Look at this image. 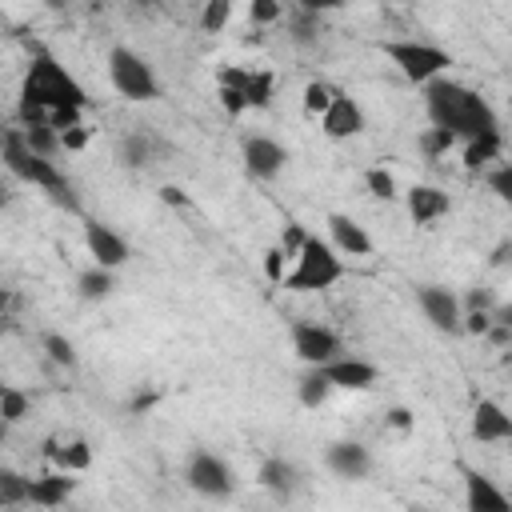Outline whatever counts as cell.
<instances>
[{
    "label": "cell",
    "mask_w": 512,
    "mask_h": 512,
    "mask_svg": "<svg viewBox=\"0 0 512 512\" xmlns=\"http://www.w3.org/2000/svg\"><path fill=\"white\" fill-rule=\"evenodd\" d=\"M424 112H428L432 128L452 132L460 144L476 140L484 132H500L496 108L476 88H468L452 76H436L432 84H424Z\"/></svg>",
    "instance_id": "6da1fadb"
},
{
    "label": "cell",
    "mask_w": 512,
    "mask_h": 512,
    "mask_svg": "<svg viewBox=\"0 0 512 512\" xmlns=\"http://www.w3.org/2000/svg\"><path fill=\"white\" fill-rule=\"evenodd\" d=\"M68 108H88L84 84L52 52L36 48L28 76H24V88H20V120L32 124V120H48V116L68 112Z\"/></svg>",
    "instance_id": "7a4b0ae2"
},
{
    "label": "cell",
    "mask_w": 512,
    "mask_h": 512,
    "mask_svg": "<svg viewBox=\"0 0 512 512\" xmlns=\"http://www.w3.org/2000/svg\"><path fill=\"white\" fill-rule=\"evenodd\" d=\"M4 168H8L16 180L40 188V192H44L52 204H60L64 212H80V200H76L68 176L52 164V156H40V152L24 140V128H8V132H4Z\"/></svg>",
    "instance_id": "3957f363"
},
{
    "label": "cell",
    "mask_w": 512,
    "mask_h": 512,
    "mask_svg": "<svg viewBox=\"0 0 512 512\" xmlns=\"http://www.w3.org/2000/svg\"><path fill=\"white\" fill-rule=\"evenodd\" d=\"M340 280H344V260L332 248V240L324 244L320 236H308L304 248L296 252V260H292L288 276H284V288L288 292H328Z\"/></svg>",
    "instance_id": "277c9868"
},
{
    "label": "cell",
    "mask_w": 512,
    "mask_h": 512,
    "mask_svg": "<svg viewBox=\"0 0 512 512\" xmlns=\"http://www.w3.org/2000/svg\"><path fill=\"white\" fill-rule=\"evenodd\" d=\"M380 52L396 64V72L408 80V84H432L436 76H444L452 68V52L432 44V40H384Z\"/></svg>",
    "instance_id": "5b68a950"
},
{
    "label": "cell",
    "mask_w": 512,
    "mask_h": 512,
    "mask_svg": "<svg viewBox=\"0 0 512 512\" xmlns=\"http://www.w3.org/2000/svg\"><path fill=\"white\" fill-rule=\"evenodd\" d=\"M108 84L116 88V96H124L132 104L160 100V80H156L152 64L136 48H128V44H116L108 52Z\"/></svg>",
    "instance_id": "8992f818"
},
{
    "label": "cell",
    "mask_w": 512,
    "mask_h": 512,
    "mask_svg": "<svg viewBox=\"0 0 512 512\" xmlns=\"http://www.w3.org/2000/svg\"><path fill=\"white\" fill-rule=\"evenodd\" d=\"M184 476H188L192 492H200V496H208V500H228V496L236 492V472H232V464H228L224 456H216V452H192Z\"/></svg>",
    "instance_id": "52a82bcc"
},
{
    "label": "cell",
    "mask_w": 512,
    "mask_h": 512,
    "mask_svg": "<svg viewBox=\"0 0 512 512\" xmlns=\"http://www.w3.org/2000/svg\"><path fill=\"white\" fill-rule=\"evenodd\" d=\"M288 336H292V352H296L304 364H328V360L344 356V344H340V336H336L328 324L292 320V324H288Z\"/></svg>",
    "instance_id": "ba28073f"
},
{
    "label": "cell",
    "mask_w": 512,
    "mask_h": 512,
    "mask_svg": "<svg viewBox=\"0 0 512 512\" xmlns=\"http://www.w3.org/2000/svg\"><path fill=\"white\" fill-rule=\"evenodd\" d=\"M416 304L424 312V320L440 332H464V308H460V296L444 284H420L416 288Z\"/></svg>",
    "instance_id": "9c48e42d"
},
{
    "label": "cell",
    "mask_w": 512,
    "mask_h": 512,
    "mask_svg": "<svg viewBox=\"0 0 512 512\" xmlns=\"http://www.w3.org/2000/svg\"><path fill=\"white\" fill-rule=\"evenodd\" d=\"M240 160H244V172L252 180H276L284 168H288V148L264 132L256 136H244V148H240Z\"/></svg>",
    "instance_id": "30bf717a"
},
{
    "label": "cell",
    "mask_w": 512,
    "mask_h": 512,
    "mask_svg": "<svg viewBox=\"0 0 512 512\" xmlns=\"http://www.w3.org/2000/svg\"><path fill=\"white\" fill-rule=\"evenodd\" d=\"M84 248H88V256H92V264H104V268H124V264L132 260L128 240H124L116 228L100 224V220H88V224H84Z\"/></svg>",
    "instance_id": "8fae6325"
},
{
    "label": "cell",
    "mask_w": 512,
    "mask_h": 512,
    "mask_svg": "<svg viewBox=\"0 0 512 512\" xmlns=\"http://www.w3.org/2000/svg\"><path fill=\"white\" fill-rule=\"evenodd\" d=\"M368 128V120H364V108L348 96V92H336V100L324 108V116H320V132L328 136V140H352V136H360Z\"/></svg>",
    "instance_id": "7c38bea8"
},
{
    "label": "cell",
    "mask_w": 512,
    "mask_h": 512,
    "mask_svg": "<svg viewBox=\"0 0 512 512\" xmlns=\"http://www.w3.org/2000/svg\"><path fill=\"white\" fill-rule=\"evenodd\" d=\"M220 84H236L248 100V112L252 108H272V96H276V76L268 68H224L220 72Z\"/></svg>",
    "instance_id": "4fadbf2b"
},
{
    "label": "cell",
    "mask_w": 512,
    "mask_h": 512,
    "mask_svg": "<svg viewBox=\"0 0 512 512\" xmlns=\"http://www.w3.org/2000/svg\"><path fill=\"white\" fill-rule=\"evenodd\" d=\"M468 432H472V440H480V444H508V440H512V416H508L504 404H496V400H476V404H472Z\"/></svg>",
    "instance_id": "5bb4252c"
},
{
    "label": "cell",
    "mask_w": 512,
    "mask_h": 512,
    "mask_svg": "<svg viewBox=\"0 0 512 512\" xmlns=\"http://www.w3.org/2000/svg\"><path fill=\"white\" fill-rule=\"evenodd\" d=\"M324 464H328V472L340 476V480H364V476L372 472V452H368L360 440H336V444H328Z\"/></svg>",
    "instance_id": "9a60e30c"
},
{
    "label": "cell",
    "mask_w": 512,
    "mask_h": 512,
    "mask_svg": "<svg viewBox=\"0 0 512 512\" xmlns=\"http://www.w3.org/2000/svg\"><path fill=\"white\" fill-rule=\"evenodd\" d=\"M404 208H408L412 224H436L440 216H448L452 196L444 188H436V184H412L404 192Z\"/></svg>",
    "instance_id": "2e32d148"
},
{
    "label": "cell",
    "mask_w": 512,
    "mask_h": 512,
    "mask_svg": "<svg viewBox=\"0 0 512 512\" xmlns=\"http://www.w3.org/2000/svg\"><path fill=\"white\" fill-rule=\"evenodd\" d=\"M324 372H328V380H332L336 388H344V392H368V388L380 380V368L368 364V360H360V356H336V360L324 364Z\"/></svg>",
    "instance_id": "e0dca14e"
},
{
    "label": "cell",
    "mask_w": 512,
    "mask_h": 512,
    "mask_svg": "<svg viewBox=\"0 0 512 512\" xmlns=\"http://www.w3.org/2000/svg\"><path fill=\"white\" fill-rule=\"evenodd\" d=\"M324 224H328V240L340 256H372V236L364 232L360 220H352L344 212H332Z\"/></svg>",
    "instance_id": "ac0fdd59"
},
{
    "label": "cell",
    "mask_w": 512,
    "mask_h": 512,
    "mask_svg": "<svg viewBox=\"0 0 512 512\" xmlns=\"http://www.w3.org/2000/svg\"><path fill=\"white\" fill-rule=\"evenodd\" d=\"M464 504H468V512H508L512 508L508 492H500L496 480H488L476 468H464Z\"/></svg>",
    "instance_id": "d6986e66"
},
{
    "label": "cell",
    "mask_w": 512,
    "mask_h": 512,
    "mask_svg": "<svg viewBox=\"0 0 512 512\" xmlns=\"http://www.w3.org/2000/svg\"><path fill=\"white\" fill-rule=\"evenodd\" d=\"M76 472H64V468H52V472H44V476H36L32 484H28V504H36V508H60L72 492H76V480H72Z\"/></svg>",
    "instance_id": "ffe728a7"
},
{
    "label": "cell",
    "mask_w": 512,
    "mask_h": 512,
    "mask_svg": "<svg viewBox=\"0 0 512 512\" xmlns=\"http://www.w3.org/2000/svg\"><path fill=\"white\" fill-rule=\"evenodd\" d=\"M256 480H260V488H268L272 496L288 500V496L296 492V484H300V472H296V464H288L284 456H268V460L260 464Z\"/></svg>",
    "instance_id": "44dd1931"
},
{
    "label": "cell",
    "mask_w": 512,
    "mask_h": 512,
    "mask_svg": "<svg viewBox=\"0 0 512 512\" xmlns=\"http://www.w3.org/2000/svg\"><path fill=\"white\" fill-rule=\"evenodd\" d=\"M500 152H504V136H500V132H484V136L460 144V156H464V168H468V172L492 168V164L500 160Z\"/></svg>",
    "instance_id": "7402d4cb"
},
{
    "label": "cell",
    "mask_w": 512,
    "mask_h": 512,
    "mask_svg": "<svg viewBox=\"0 0 512 512\" xmlns=\"http://www.w3.org/2000/svg\"><path fill=\"white\" fill-rule=\"evenodd\" d=\"M332 392H336V384L328 380L324 364H308V368L300 372V380H296V400H300L304 408H324Z\"/></svg>",
    "instance_id": "603a6c76"
},
{
    "label": "cell",
    "mask_w": 512,
    "mask_h": 512,
    "mask_svg": "<svg viewBox=\"0 0 512 512\" xmlns=\"http://www.w3.org/2000/svg\"><path fill=\"white\" fill-rule=\"evenodd\" d=\"M116 292V268H104V264H88L80 276H76V296L80 300H108Z\"/></svg>",
    "instance_id": "cb8c5ba5"
},
{
    "label": "cell",
    "mask_w": 512,
    "mask_h": 512,
    "mask_svg": "<svg viewBox=\"0 0 512 512\" xmlns=\"http://www.w3.org/2000/svg\"><path fill=\"white\" fill-rule=\"evenodd\" d=\"M48 460L64 472H88L92 468V444L88 440H64V444L48 440Z\"/></svg>",
    "instance_id": "d4e9b609"
},
{
    "label": "cell",
    "mask_w": 512,
    "mask_h": 512,
    "mask_svg": "<svg viewBox=\"0 0 512 512\" xmlns=\"http://www.w3.org/2000/svg\"><path fill=\"white\" fill-rule=\"evenodd\" d=\"M24 128V140L40 152V156H56L64 144H60V132L48 124V120H32V124H20Z\"/></svg>",
    "instance_id": "484cf974"
},
{
    "label": "cell",
    "mask_w": 512,
    "mask_h": 512,
    "mask_svg": "<svg viewBox=\"0 0 512 512\" xmlns=\"http://www.w3.org/2000/svg\"><path fill=\"white\" fill-rule=\"evenodd\" d=\"M28 408H32L28 392H20V388H12V384H4V388H0V420H4V428L20 424V420L28 416Z\"/></svg>",
    "instance_id": "4316f807"
},
{
    "label": "cell",
    "mask_w": 512,
    "mask_h": 512,
    "mask_svg": "<svg viewBox=\"0 0 512 512\" xmlns=\"http://www.w3.org/2000/svg\"><path fill=\"white\" fill-rule=\"evenodd\" d=\"M28 476L12 472V468H0V508H16V504H28Z\"/></svg>",
    "instance_id": "83f0119b"
},
{
    "label": "cell",
    "mask_w": 512,
    "mask_h": 512,
    "mask_svg": "<svg viewBox=\"0 0 512 512\" xmlns=\"http://www.w3.org/2000/svg\"><path fill=\"white\" fill-rule=\"evenodd\" d=\"M40 348L48 352L52 364H60V368H76V344H72L68 336H60V332H44V336H40Z\"/></svg>",
    "instance_id": "f1b7e54d"
},
{
    "label": "cell",
    "mask_w": 512,
    "mask_h": 512,
    "mask_svg": "<svg viewBox=\"0 0 512 512\" xmlns=\"http://www.w3.org/2000/svg\"><path fill=\"white\" fill-rule=\"evenodd\" d=\"M232 0H204V8H200V28L212 36V32H224L228 28V20H232Z\"/></svg>",
    "instance_id": "f546056e"
},
{
    "label": "cell",
    "mask_w": 512,
    "mask_h": 512,
    "mask_svg": "<svg viewBox=\"0 0 512 512\" xmlns=\"http://www.w3.org/2000/svg\"><path fill=\"white\" fill-rule=\"evenodd\" d=\"M484 184H488V192H492L496 200L512 204V160H500V164L484 168Z\"/></svg>",
    "instance_id": "4dcf8cb0"
},
{
    "label": "cell",
    "mask_w": 512,
    "mask_h": 512,
    "mask_svg": "<svg viewBox=\"0 0 512 512\" xmlns=\"http://www.w3.org/2000/svg\"><path fill=\"white\" fill-rule=\"evenodd\" d=\"M364 188H368L376 200H396V196H400L396 176H392L384 164H376V168H368V172H364Z\"/></svg>",
    "instance_id": "1f68e13d"
},
{
    "label": "cell",
    "mask_w": 512,
    "mask_h": 512,
    "mask_svg": "<svg viewBox=\"0 0 512 512\" xmlns=\"http://www.w3.org/2000/svg\"><path fill=\"white\" fill-rule=\"evenodd\" d=\"M336 92H340V88H332L328 80H308V88H304V108H308L312 116H324V108L336 100Z\"/></svg>",
    "instance_id": "d6a6232c"
},
{
    "label": "cell",
    "mask_w": 512,
    "mask_h": 512,
    "mask_svg": "<svg viewBox=\"0 0 512 512\" xmlns=\"http://www.w3.org/2000/svg\"><path fill=\"white\" fill-rule=\"evenodd\" d=\"M460 140L452 136V132H444V128H428L424 136H420V152L428 156V160H436V156H444V152H452Z\"/></svg>",
    "instance_id": "836d02e7"
},
{
    "label": "cell",
    "mask_w": 512,
    "mask_h": 512,
    "mask_svg": "<svg viewBox=\"0 0 512 512\" xmlns=\"http://www.w3.org/2000/svg\"><path fill=\"white\" fill-rule=\"evenodd\" d=\"M148 136H128L124 144H120V160L128 164V168H144L148 164Z\"/></svg>",
    "instance_id": "e575fe53"
},
{
    "label": "cell",
    "mask_w": 512,
    "mask_h": 512,
    "mask_svg": "<svg viewBox=\"0 0 512 512\" xmlns=\"http://www.w3.org/2000/svg\"><path fill=\"white\" fill-rule=\"evenodd\" d=\"M288 260H292V256H288L280 244H272V248L264 252V276L276 280V284H284V276H288Z\"/></svg>",
    "instance_id": "d590c367"
},
{
    "label": "cell",
    "mask_w": 512,
    "mask_h": 512,
    "mask_svg": "<svg viewBox=\"0 0 512 512\" xmlns=\"http://www.w3.org/2000/svg\"><path fill=\"white\" fill-rule=\"evenodd\" d=\"M308 236H312V232H308V228H304V224H296V220H288V224H284V232H280V240H276V244H280V248H284V252H288V256H292V260H296V252H300V248H304V240H308Z\"/></svg>",
    "instance_id": "8d00e7d4"
},
{
    "label": "cell",
    "mask_w": 512,
    "mask_h": 512,
    "mask_svg": "<svg viewBox=\"0 0 512 512\" xmlns=\"http://www.w3.org/2000/svg\"><path fill=\"white\" fill-rule=\"evenodd\" d=\"M248 16H252V24H276L284 16V8H280V0H248Z\"/></svg>",
    "instance_id": "74e56055"
},
{
    "label": "cell",
    "mask_w": 512,
    "mask_h": 512,
    "mask_svg": "<svg viewBox=\"0 0 512 512\" xmlns=\"http://www.w3.org/2000/svg\"><path fill=\"white\" fill-rule=\"evenodd\" d=\"M60 144H64V152H84V148H88V128H84V120L72 124V128H64V132H60Z\"/></svg>",
    "instance_id": "f35d334b"
},
{
    "label": "cell",
    "mask_w": 512,
    "mask_h": 512,
    "mask_svg": "<svg viewBox=\"0 0 512 512\" xmlns=\"http://www.w3.org/2000/svg\"><path fill=\"white\" fill-rule=\"evenodd\" d=\"M344 4H348V0H296L300 12H316V16H320V12H332V8H344Z\"/></svg>",
    "instance_id": "ab89813d"
},
{
    "label": "cell",
    "mask_w": 512,
    "mask_h": 512,
    "mask_svg": "<svg viewBox=\"0 0 512 512\" xmlns=\"http://www.w3.org/2000/svg\"><path fill=\"white\" fill-rule=\"evenodd\" d=\"M384 420H388V428H400V432H408V428H412V412H408V408H388V416H384Z\"/></svg>",
    "instance_id": "60d3db41"
},
{
    "label": "cell",
    "mask_w": 512,
    "mask_h": 512,
    "mask_svg": "<svg viewBox=\"0 0 512 512\" xmlns=\"http://www.w3.org/2000/svg\"><path fill=\"white\" fill-rule=\"evenodd\" d=\"M160 196H164L168 204H176V208H180V204H188V200L180 196V188H172V184H168V188H160Z\"/></svg>",
    "instance_id": "b9f144b4"
},
{
    "label": "cell",
    "mask_w": 512,
    "mask_h": 512,
    "mask_svg": "<svg viewBox=\"0 0 512 512\" xmlns=\"http://www.w3.org/2000/svg\"><path fill=\"white\" fill-rule=\"evenodd\" d=\"M508 260H512V244L504 240V244H500V248L492 252V264H508Z\"/></svg>",
    "instance_id": "7bdbcfd3"
},
{
    "label": "cell",
    "mask_w": 512,
    "mask_h": 512,
    "mask_svg": "<svg viewBox=\"0 0 512 512\" xmlns=\"http://www.w3.org/2000/svg\"><path fill=\"white\" fill-rule=\"evenodd\" d=\"M496 324H504V328L512 332V304H504V308L496 312Z\"/></svg>",
    "instance_id": "ee69618b"
},
{
    "label": "cell",
    "mask_w": 512,
    "mask_h": 512,
    "mask_svg": "<svg viewBox=\"0 0 512 512\" xmlns=\"http://www.w3.org/2000/svg\"><path fill=\"white\" fill-rule=\"evenodd\" d=\"M48 4H52V8H60V4H64V0H48Z\"/></svg>",
    "instance_id": "f6af8a7d"
}]
</instances>
